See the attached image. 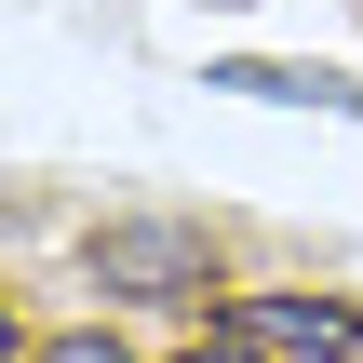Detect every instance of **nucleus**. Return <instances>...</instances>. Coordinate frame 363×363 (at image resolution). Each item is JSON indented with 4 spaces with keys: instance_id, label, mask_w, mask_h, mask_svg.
<instances>
[{
    "instance_id": "obj_2",
    "label": "nucleus",
    "mask_w": 363,
    "mask_h": 363,
    "mask_svg": "<svg viewBox=\"0 0 363 363\" xmlns=\"http://www.w3.org/2000/svg\"><path fill=\"white\" fill-rule=\"evenodd\" d=\"M229 337H256L269 363H363V296H310V283H283V296H242Z\"/></svg>"
},
{
    "instance_id": "obj_5",
    "label": "nucleus",
    "mask_w": 363,
    "mask_h": 363,
    "mask_svg": "<svg viewBox=\"0 0 363 363\" xmlns=\"http://www.w3.org/2000/svg\"><path fill=\"white\" fill-rule=\"evenodd\" d=\"M175 363H269V350H256V337H229V323H216V337H202V350H175Z\"/></svg>"
},
{
    "instance_id": "obj_4",
    "label": "nucleus",
    "mask_w": 363,
    "mask_h": 363,
    "mask_svg": "<svg viewBox=\"0 0 363 363\" xmlns=\"http://www.w3.org/2000/svg\"><path fill=\"white\" fill-rule=\"evenodd\" d=\"M27 363H135V350H121V337H94V323H81V337H27Z\"/></svg>"
},
{
    "instance_id": "obj_3",
    "label": "nucleus",
    "mask_w": 363,
    "mask_h": 363,
    "mask_svg": "<svg viewBox=\"0 0 363 363\" xmlns=\"http://www.w3.org/2000/svg\"><path fill=\"white\" fill-rule=\"evenodd\" d=\"M202 81H229V94H283V108H337V121H363V81H337V67H269V54H229V67H202Z\"/></svg>"
},
{
    "instance_id": "obj_1",
    "label": "nucleus",
    "mask_w": 363,
    "mask_h": 363,
    "mask_svg": "<svg viewBox=\"0 0 363 363\" xmlns=\"http://www.w3.org/2000/svg\"><path fill=\"white\" fill-rule=\"evenodd\" d=\"M81 269H94V296L189 310V296H216V229H189V216H108L81 242Z\"/></svg>"
}]
</instances>
